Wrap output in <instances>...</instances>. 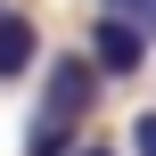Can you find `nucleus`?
<instances>
[{
  "instance_id": "1",
  "label": "nucleus",
  "mask_w": 156,
  "mask_h": 156,
  "mask_svg": "<svg viewBox=\"0 0 156 156\" xmlns=\"http://www.w3.org/2000/svg\"><path fill=\"white\" fill-rule=\"evenodd\" d=\"M99 66L90 58H49V90H41V115H58V123H82L90 115V99H99Z\"/></svg>"
},
{
  "instance_id": "2",
  "label": "nucleus",
  "mask_w": 156,
  "mask_h": 156,
  "mask_svg": "<svg viewBox=\"0 0 156 156\" xmlns=\"http://www.w3.org/2000/svg\"><path fill=\"white\" fill-rule=\"evenodd\" d=\"M140 58H148V33H140V25H123V16H99V25H90V66H99L107 82H132Z\"/></svg>"
},
{
  "instance_id": "3",
  "label": "nucleus",
  "mask_w": 156,
  "mask_h": 156,
  "mask_svg": "<svg viewBox=\"0 0 156 156\" xmlns=\"http://www.w3.org/2000/svg\"><path fill=\"white\" fill-rule=\"evenodd\" d=\"M33 58H41V33H33V16H25L16 0H0V82L33 74Z\"/></svg>"
},
{
  "instance_id": "4",
  "label": "nucleus",
  "mask_w": 156,
  "mask_h": 156,
  "mask_svg": "<svg viewBox=\"0 0 156 156\" xmlns=\"http://www.w3.org/2000/svg\"><path fill=\"white\" fill-rule=\"evenodd\" d=\"M25 156H74V123H58V115H33Z\"/></svg>"
},
{
  "instance_id": "5",
  "label": "nucleus",
  "mask_w": 156,
  "mask_h": 156,
  "mask_svg": "<svg viewBox=\"0 0 156 156\" xmlns=\"http://www.w3.org/2000/svg\"><path fill=\"white\" fill-rule=\"evenodd\" d=\"M99 16H123V25H140L156 41V0H99Z\"/></svg>"
},
{
  "instance_id": "6",
  "label": "nucleus",
  "mask_w": 156,
  "mask_h": 156,
  "mask_svg": "<svg viewBox=\"0 0 156 156\" xmlns=\"http://www.w3.org/2000/svg\"><path fill=\"white\" fill-rule=\"evenodd\" d=\"M132 156H156V115H140V123H132Z\"/></svg>"
},
{
  "instance_id": "7",
  "label": "nucleus",
  "mask_w": 156,
  "mask_h": 156,
  "mask_svg": "<svg viewBox=\"0 0 156 156\" xmlns=\"http://www.w3.org/2000/svg\"><path fill=\"white\" fill-rule=\"evenodd\" d=\"M74 156H123V148H115V140H82Z\"/></svg>"
}]
</instances>
